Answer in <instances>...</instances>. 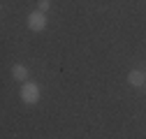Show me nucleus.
<instances>
[{
	"label": "nucleus",
	"instance_id": "f03ea898",
	"mask_svg": "<svg viewBox=\"0 0 146 139\" xmlns=\"http://www.w3.org/2000/svg\"><path fill=\"white\" fill-rule=\"evenodd\" d=\"M28 28L30 30H35V32H40V30H44L46 28V14L44 12H33V14H28Z\"/></svg>",
	"mask_w": 146,
	"mask_h": 139
},
{
	"label": "nucleus",
	"instance_id": "39448f33",
	"mask_svg": "<svg viewBox=\"0 0 146 139\" xmlns=\"http://www.w3.org/2000/svg\"><path fill=\"white\" fill-rule=\"evenodd\" d=\"M37 7H40V12H46V9L51 7V0H40V5H37Z\"/></svg>",
	"mask_w": 146,
	"mask_h": 139
},
{
	"label": "nucleus",
	"instance_id": "20e7f679",
	"mask_svg": "<svg viewBox=\"0 0 146 139\" xmlns=\"http://www.w3.org/2000/svg\"><path fill=\"white\" fill-rule=\"evenodd\" d=\"M12 77H14L16 81H26V79H28V70H26L23 65H14V67H12Z\"/></svg>",
	"mask_w": 146,
	"mask_h": 139
},
{
	"label": "nucleus",
	"instance_id": "7ed1b4c3",
	"mask_svg": "<svg viewBox=\"0 0 146 139\" xmlns=\"http://www.w3.org/2000/svg\"><path fill=\"white\" fill-rule=\"evenodd\" d=\"M127 83H130V86H144V72L132 70V72L127 74Z\"/></svg>",
	"mask_w": 146,
	"mask_h": 139
},
{
	"label": "nucleus",
	"instance_id": "423d86ee",
	"mask_svg": "<svg viewBox=\"0 0 146 139\" xmlns=\"http://www.w3.org/2000/svg\"><path fill=\"white\" fill-rule=\"evenodd\" d=\"M144 91H146V83H144Z\"/></svg>",
	"mask_w": 146,
	"mask_h": 139
},
{
	"label": "nucleus",
	"instance_id": "f257e3e1",
	"mask_svg": "<svg viewBox=\"0 0 146 139\" xmlns=\"http://www.w3.org/2000/svg\"><path fill=\"white\" fill-rule=\"evenodd\" d=\"M21 100H23L26 104H37V100H40V86L26 81V83L21 86Z\"/></svg>",
	"mask_w": 146,
	"mask_h": 139
}]
</instances>
